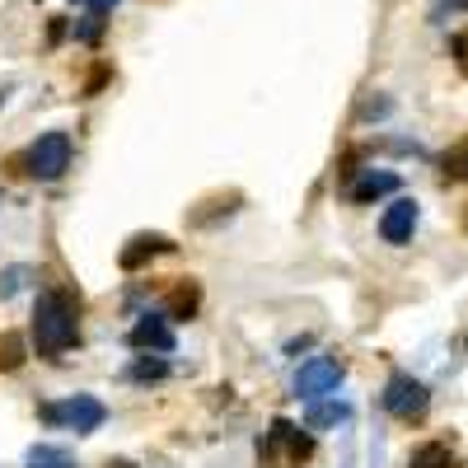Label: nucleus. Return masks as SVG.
<instances>
[{
  "label": "nucleus",
  "instance_id": "obj_1",
  "mask_svg": "<svg viewBox=\"0 0 468 468\" xmlns=\"http://www.w3.org/2000/svg\"><path fill=\"white\" fill-rule=\"evenodd\" d=\"M75 342H80V300L70 291H43L33 304V351L61 356Z\"/></svg>",
  "mask_w": 468,
  "mask_h": 468
},
{
  "label": "nucleus",
  "instance_id": "obj_2",
  "mask_svg": "<svg viewBox=\"0 0 468 468\" xmlns=\"http://www.w3.org/2000/svg\"><path fill=\"white\" fill-rule=\"evenodd\" d=\"M37 417H43L48 426H66V431H75V436H90L108 421V408L94 394H70L66 403H43Z\"/></svg>",
  "mask_w": 468,
  "mask_h": 468
},
{
  "label": "nucleus",
  "instance_id": "obj_3",
  "mask_svg": "<svg viewBox=\"0 0 468 468\" xmlns=\"http://www.w3.org/2000/svg\"><path fill=\"white\" fill-rule=\"evenodd\" d=\"M70 136L66 132H43L33 145H28V154H24V165H28V174L33 178H43V183H57L66 169H70Z\"/></svg>",
  "mask_w": 468,
  "mask_h": 468
},
{
  "label": "nucleus",
  "instance_id": "obj_4",
  "mask_svg": "<svg viewBox=\"0 0 468 468\" xmlns=\"http://www.w3.org/2000/svg\"><path fill=\"white\" fill-rule=\"evenodd\" d=\"M426 408H431V394H426V384L412 379V375H394L384 384V412L388 417H399V421H421Z\"/></svg>",
  "mask_w": 468,
  "mask_h": 468
},
{
  "label": "nucleus",
  "instance_id": "obj_5",
  "mask_svg": "<svg viewBox=\"0 0 468 468\" xmlns=\"http://www.w3.org/2000/svg\"><path fill=\"white\" fill-rule=\"evenodd\" d=\"M342 361H333V356H314V361H304L300 370H295V399H304V403H319L324 394H333V388L342 384Z\"/></svg>",
  "mask_w": 468,
  "mask_h": 468
},
{
  "label": "nucleus",
  "instance_id": "obj_6",
  "mask_svg": "<svg viewBox=\"0 0 468 468\" xmlns=\"http://www.w3.org/2000/svg\"><path fill=\"white\" fill-rule=\"evenodd\" d=\"M417 220H421V207H417V197H394V202H388V211L379 216V234H384V244H394V249L412 244Z\"/></svg>",
  "mask_w": 468,
  "mask_h": 468
},
{
  "label": "nucleus",
  "instance_id": "obj_7",
  "mask_svg": "<svg viewBox=\"0 0 468 468\" xmlns=\"http://www.w3.org/2000/svg\"><path fill=\"white\" fill-rule=\"evenodd\" d=\"M127 342L136 346V351H174V328H169V319L165 314H141L136 324H132V333H127Z\"/></svg>",
  "mask_w": 468,
  "mask_h": 468
},
{
  "label": "nucleus",
  "instance_id": "obj_8",
  "mask_svg": "<svg viewBox=\"0 0 468 468\" xmlns=\"http://www.w3.org/2000/svg\"><path fill=\"white\" fill-rule=\"evenodd\" d=\"M267 445H286V459H291L295 468L314 459V436H309V431H300V426H291L286 417H277V421H271V441H267Z\"/></svg>",
  "mask_w": 468,
  "mask_h": 468
},
{
  "label": "nucleus",
  "instance_id": "obj_9",
  "mask_svg": "<svg viewBox=\"0 0 468 468\" xmlns=\"http://www.w3.org/2000/svg\"><path fill=\"white\" fill-rule=\"evenodd\" d=\"M388 192H399V174H388V169H366L356 183L346 187V197L356 202V207H370V202L388 197Z\"/></svg>",
  "mask_w": 468,
  "mask_h": 468
},
{
  "label": "nucleus",
  "instance_id": "obj_10",
  "mask_svg": "<svg viewBox=\"0 0 468 468\" xmlns=\"http://www.w3.org/2000/svg\"><path fill=\"white\" fill-rule=\"evenodd\" d=\"M160 253H174V244L165 239V234H136V239L122 249V258H117V262H122V271H141L150 258H160Z\"/></svg>",
  "mask_w": 468,
  "mask_h": 468
},
{
  "label": "nucleus",
  "instance_id": "obj_11",
  "mask_svg": "<svg viewBox=\"0 0 468 468\" xmlns=\"http://www.w3.org/2000/svg\"><path fill=\"white\" fill-rule=\"evenodd\" d=\"M351 421V403H314L304 417V431H328V426H346Z\"/></svg>",
  "mask_w": 468,
  "mask_h": 468
},
{
  "label": "nucleus",
  "instance_id": "obj_12",
  "mask_svg": "<svg viewBox=\"0 0 468 468\" xmlns=\"http://www.w3.org/2000/svg\"><path fill=\"white\" fill-rule=\"evenodd\" d=\"M202 309V286L197 282H178L169 291V319H192Z\"/></svg>",
  "mask_w": 468,
  "mask_h": 468
},
{
  "label": "nucleus",
  "instance_id": "obj_13",
  "mask_svg": "<svg viewBox=\"0 0 468 468\" xmlns=\"http://www.w3.org/2000/svg\"><path fill=\"white\" fill-rule=\"evenodd\" d=\"M408 468H454V450L445 441H426V445L412 450Z\"/></svg>",
  "mask_w": 468,
  "mask_h": 468
},
{
  "label": "nucleus",
  "instance_id": "obj_14",
  "mask_svg": "<svg viewBox=\"0 0 468 468\" xmlns=\"http://www.w3.org/2000/svg\"><path fill=\"white\" fill-rule=\"evenodd\" d=\"M24 468H75V459L61 445H33L28 459H24Z\"/></svg>",
  "mask_w": 468,
  "mask_h": 468
},
{
  "label": "nucleus",
  "instance_id": "obj_15",
  "mask_svg": "<svg viewBox=\"0 0 468 468\" xmlns=\"http://www.w3.org/2000/svg\"><path fill=\"white\" fill-rule=\"evenodd\" d=\"M28 361V342L19 337V333H0V370H19Z\"/></svg>",
  "mask_w": 468,
  "mask_h": 468
},
{
  "label": "nucleus",
  "instance_id": "obj_16",
  "mask_svg": "<svg viewBox=\"0 0 468 468\" xmlns=\"http://www.w3.org/2000/svg\"><path fill=\"white\" fill-rule=\"evenodd\" d=\"M165 375H169V361H160V356H141L136 366H127V379H136V384H154Z\"/></svg>",
  "mask_w": 468,
  "mask_h": 468
},
{
  "label": "nucleus",
  "instance_id": "obj_17",
  "mask_svg": "<svg viewBox=\"0 0 468 468\" xmlns=\"http://www.w3.org/2000/svg\"><path fill=\"white\" fill-rule=\"evenodd\" d=\"M99 37H103V15H85V19H75V43H85V48H94L99 43Z\"/></svg>",
  "mask_w": 468,
  "mask_h": 468
},
{
  "label": "nucleus",
  "instance_id": "obj_18",
  "mask_svg": "<svg viewBox=\"0 0 468 468\" xmlns=\"http://www.w3.org/2000/svg\"><path fill=\"white\" fill-rule=\"evenodd\" d=\"M445 169H450L454 178H463V183H468V136H463V141H459V145L445 154Z\"/></svg>",
  "mask_w": 468,
  "mask_h": 468
},
{
  "label": "nucleus",
  "instance_id": "obj_19",
  "mask_svg": "<svg viewBox=\"0 0 468 468\" xmlns=\"http://www.w3.org/2000/svg\"><path fill=\"white\" fill-rule=\"evenodd\" d=\"M24 277H28V267H5V271H0V300H10L24 286Z\"/></svg>",
  "mask_w": 468,
  "mask_h": 468
},
{
  "label": "nucleus",
  "instance_id": "obj_20",
  "mask_svg": "<svg viewBox=\"0 0 468 468\" xmlns=\"http://www.w3.org/2000/svg\"><path fill=\"white\" fill-rule=\"evenodd\" d=\"M450 52H454V61H459V70L468 75V33H454V37H450Z\"/></svg>",
  "mask_w": 468,
  "mask_h": 468
},
{
  "label": "nucleus",
  "instance_id": "obj_21",
  "mask_svg": "<svg viewBox=\"0 0 468 468\" xmlns=\"http://www.w3.org/2000/svg\"><path fill=\"white\" fill-rule=\"evenodd\" d=\"M103 85H108V66H99V70L90 75V80H85V99H90V94H99Z\"/></svg>",
  "mask_w": 468,
  "mask_h": 468
},
{
  "label": "nucleus",
  "instance_id": "obj_22",
  "mask_svg": "<svg viewBox=\"0 0 468 468\" xmlns=\"http://www.w3.org/2000/svg\"><path fill=\"white\" fill-rule=\"evenodd\" d=\"M388 112V99H370V103H361V117H384Z\"/></svg>",
  "mask_w": 468,
  "mask_h": 468
},
{
  "label": "nucleus",
  "instance_id": "obj_23",
  "mask_svg": "<svg viewBox=\"0 0 468 468\" xmlns=\"http://www.w3.org/2000/svg\"><path fill=\"white\" fill-rule=\"evenodd\" d=\"M70 5H90L94 15H108V10L117 5V0H70Z\"/></svg>",
  "mask_w": 468,
  "mask_h": 468
},
{
  "label": "nucleus",
  "instance_id": "obj_24",
  "mask_svg": "<svg viewBox=\"0 0 468 468\" xmlns=\"http://www.w3.org/2000/svg\"><path fill=\"white\" fill-rule=\"evenodd\" d=\"M108 468H136V463H127V459H112Z\"/></svg>",
  "mask_w": 468,
  "mask_h": 468
}]
</instances>
